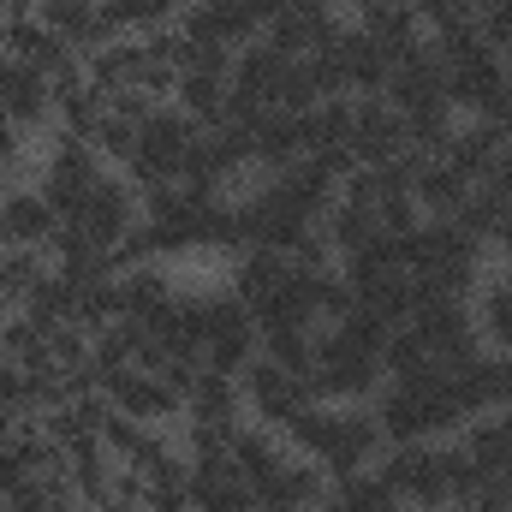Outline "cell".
<instances>
[{
    "label": "cell",
    "instance_id": "6da1fadb",
    "mask_svg": "<svg viewBox=\"0 0 512 512\" xmlns=\"http://www.w3.org/2000/svg\"><path fill=\"white\" fill-rule=\"evenodd\" d=\"M197 137L203 126L185 114V108H173V102H161L143 126H137V155H131L126 173L137 191H155V185H179L185 179V155L197 149Z\"/></svg>",
    "mask_w": 512,
    "mask_h": 512
},
{
    "label": "cell",
    "instance_id": "7a4b0ae2",
    "mask_svg": "<svg viewBox=\"0 0 512 512\" xmlns=\"http://www.w3.org/2000/svg\"><path fill=\"white\" fill-rule=\"evenodd\" d=\"M108 179V161L90 149V143H78V137H60L54 131V143H48V155H42V197L60 209V221H72L78 209H84V197L96 191Z\"/></svg>",
    "mask_w": 512,
    "mask_h": 512
},
{
    "label": "cell",
    "instance_id": "3957f363",
    "mask_svg": "<svg viewBox=\"0 0 512 512\" xmlns=\"http://www.w3.org/2000/svg\"><path fill=\"white\" fill-rule=\"evenodd\" d=\"M382 447H387V435H382V423H376L370 405H334V423H328V441H322L316 465L340 483L352 471H370L382 459Z\"/></svg>",
    "mask_w": 512,
    "mask_h": 512
},
{
    "label": "cell",
    "instance_id": "277c9868",
    "mask_svg": "<svg viewBox=\"0 0 512 512\" xmlns=\"http://www.w3.org/2000/svg\"><path fill=\"white\" fill-rule=\"evenodd\" d=\"M137 221H143V191L131 185L126 173H108V179L84 197V209L72 215V227H78L90 245H102V251H114Z\"/></svg>",
    "mask_w": 512,
    "mask_h": 512
},
{
    "label": "cell",
    "instance_id": "5b68a950",
    "mask_svg": "<svg viewBox=\"0 0 512 512\" xmlns=\"http://www.w3.org/2000/svg\"><path fill=\"white\" fill-rule=\"evenodd\" d=\"M239 393H245V417H256V423H274V429H280L298 405H310V399H316L304 376L280 370L268 352H256L251 364L239 370Z\"/></svg>",
    "mask_w": 512,
    "mask_h": 512
},
{
    "label": "cell",
    "instance_id": "8992f818",
    "mask_svg": "<svg viewBox=\"0 0 512 512\" xmlns=\"http://www.w3.org/2000/svg\"><path fill=\"white\" fill-rule=\"evenodd\" d=\"M96 387H102V399L114 411H126L137 423H173V417H185V399L161 382L155 370H143V364H120V370L96 376Z\"/></svg>",
    "mask_w": 512,
    "mask_h": 512
},
{
    "label": "cell",
    "instance_id": "52a82bcc",
    "mask_svg": "<svg viewBox=\"0 0 512 512\" xmlns=\"http://www.w3.org/2000/svg\"><path fill=\"white\" fill-rule=\"evenodd\" d=\"M382 96L399 108V114H417V108H441V102H447V60L435 54L429 36L393 60V78H387ZM447 108H453V102H447Z\"/></svg>",
    "mask_w": 512,
    "mask_h": 512
},
{
    "label": "cell",
    "instance_id": "ba28073f",
    "mask_svg": "<svg viewBox=\"0 0 512 512\" xmlns=\"http://www.w3.org/2000/svg\"><path fill=\"white\" fill-rule=\"evenodd\" d=\"M179 36H185L191 48H227V54H239L245 42L262 36V24H256L239 0H185Z\"/></svg>",
    "mask_w": 512,
    "mask_h": 512
},
{
    "label": "cell",
    "instance_id": "9c48e42d",
    "mask_svg": "<svg viewBox=\"0 0 512 512\" xmlns=\"http://www.w3.org/2000/svg\"><path fill=\"white\" fill-rule=\"evenodd\" d=\"M54 233H60V209L42 197V185H12V191H0V245L48 251Z\"/></svg>",
    "mask_w": 512,
    "mask_h": 512
},
{
    "label": "cell",
    "instance_id": "30bf717a",
    "mask_svg": "<svg viewBox=\"0 0 512 512\" xmlns=\"http://www.w3.org/2000/svg\"><path fill=\"white\" fill-rule=\"evenodd\" d=\"M334 60H340V78H346V96H382L387 78H393V54L382 42H370L358 24H340V36L328 42Z\"/></svg>",
    "mask_w": 512,
    "mask_h": 512
},
{
    "label": "cell",
    "instance_id": "8fae6325",
    "mask_svg": "<svg viewBox=\"0 0 512 512\" xmlns=\"http://www.w3.org/2000/svg\"><path fill=\"white\" fill-rule=\"evenodd\" d=\"M405 149V120L387 96H358V114H352V161L358 167H382Z\"/></svg>",
    "mask_w": 512,
    "mask_h": 512
},
{
    "label": "cell",
    "instance_id": "7c38bea8",
    "mask_svg": "<svg viewBox=\"0 0 512 512\" xmlns=\"http://www.w3.org/2000/svg\"><path fill=\"white\" fill-rule=\"evenodd\" d=\"M286 465H292V447H286V435H280L274 423H256V417H245V423L233 429V471H239L251 489L274 483Z\"/></svg>",
    "mask_w": 512,
    "mask_h": 512
},
{
    "label": "cell",
    "instance_id": "4fadbf2b",
    "mask_svg": "<svg viewBox=\"0 0 512 512\" xmlns=\"http://www.w3.org/2000/svg\"><path fill=\"white\" fill-rule=\"evenodd\" d=\"M0 54H12L18 66H30V72H60L66 60H78V48L72 42H60L36 12H12V24H6V36H0Z\"/></svg>",
    "mask_w": 512,
    "mask_h": 512
},
{
    "label": "cell",
    "instance_id": "5bb4252c",
    "mask_svg": "<svg viewBox=\"0 0 512 512\" xmlns=\"http://www.w3.org/2000/svg\"><path fill=\"white\" fill-rule=\"evenodd\" d=\"M352 24H358L370 42H382L393 60L423 42V18H417L411 0H358V6H352Z\"/></svg>",
    "mask_w": 512,
    "mask_h": 512
},
{
    "label": "cell",
    "instance_id": "9a60e30c",
    "mask_svg": "<svg viewBox=\"0 0 512 512\" xmlns=\"http://www.w3.org/2000/svg\"><path fill=\"white\" fill-rule=\"evenodd\" d=\"M501 149H507V131L495 126V120H459L453 137H447V149H441V161H447L453 173H465L471 185H483Z\"/></svg>",
    "mask_w": 512,
    "mask_h": 512
},
{
    "label": "cell",
    "instance_id": "2e32d148",
    "mask_svg": "<svg viewBox=\"0 0 512 512\" xmlns=\"http://www.w3.org/2000/svg\"><path fill=\"white\" fill-rule=\"evenodd\" d=\"M292 280V256L268 251V245H251V251L233 256V280H227V292L239 298V304H262V298H274L280 286Z\"/></svg>",
    "mask_w": 512,
    "mask_h": 512
},
{
    "label": "cell",
    "instance_id": "e0dca14e",
    "mask_svg": "<svg viewBox=\"0 0 512 512\" xmlns=\"http://www.w3.org/2000/svg\"><path fill=\"white\" fill-rule=\"evenodd\" d=\"M60 471H66V483H72L78 507H96V501L108 495V483H114L120 459L102 447V435H90V441H78V447H60Z\"/></svg>",
    "mask_w": 512,
    "mask_h": 512
},
{
    "label": "cell",
    "instance_id": "ac0fdd59",
    "mask_svg": "<svg viewBox=\"0 0 512 512\" xmlns=\"http://www.w3.org/2000/svg\"><path fill=\"white\" fill-rule=\"evenodd\" d=\"M286 54H274L262 36L256 42H245L239 54H233V90L239 96H251V102H262V108H274L280 102V78H286Z\"/></svg>",
    "mask_w": 512,
    "mask_h": 512
},
{
    "label": "cell",
    "instance_id": "d6986e66",
    "mask_svg": "<svg viewBox=\"0 0 512 512\" xmlns=\"http://www.w3.org/2000/svg\"><path fill=\"white\" fill-rule=\"evenodd\" d=\"M459 441H465V453L483 465V477H512V411H483V417H471L465 429H459Z\"/></svg>",
    "mask_w": 512,
    "mask_h": 512
},
{
    "label": "cell",
    "instance_id": "ffe728a7",
    "mask_svg": "<svg viewBox=\"0 0 512 512\" xmlns=\"http://www.w3.org/2000/svg\"><path fill=\"white\" fill-rule=\"evenodd\" d=\"M411 197H417V209H423L429 221H453V215H459V203L471 197V179H465V173H453L441 155H429V161L417 167V179H411Z\"/></svg>",
    "mask_w": 512,
    "mask_h": 512
},
{
    "label": "cell",
    "instance_id": "44dd1931",
    "mask_svg": "<svg viewBox=\"0 0 512 512\" xmlns=\"http://www.w3.org/2000/svg\"><path fill=\"white\" fill-rule=\"evenodd\" d=\"M84 72H90V84H96L102 96L131 90V84L143 78V36H114V42H102L96 54H84Z\"/></svg>",
    "mask_w": 512,
    "mask_h": 512
},
{
    "label": "cell",
    "instance_id": "7402d4cb",
    "mask_svg": "<svg viewBox=\"0 0 512 512\" xmlns=\"http://www.w3.org/2000/svg\"><path fill=\"white\" fill-rule=\"evenodd\" d=\"M352 114H358V96H328V102H316L310 114H298L304 155H322V149H352Z\"/></svg>",
    "mask_w": 512,
    "mask_h": 512
},
{
    "label": "cell",
    "instance_id": "603a6c76",
    "mask_svg": "<svg viewBox=\"0 0 512 512\" xmlns=\"http://www.w3.org/2000/svg\"><path fill=\"white\" fill-rule=\"evenodd\" d=\"M185 417H197V423H239L245 417V393L233 376H221V370H203L191 393H185Z\"/></svg>",
    "mask_w": 512,
    "mask_h": 512
},
{
    "label": "cell",
    "instance_id": "cb8c5ba5",
    "mask_svg": "<svg viewBox=\"0 0 512 512\" xmlns=\"http://www.w3.org/2000/svg\"><path fill=\"white\" fill-rule=\"evenodd\" d=\"M316 227H322V239L334 245V256H352V251H364V245H376V239H382L376 209H358V203H340V197H334V209H328Z\"/></svg>",
    "mask_w": 512,
    "mask_h": 512
},
{
    "label": "cell",
    "instance_id": "d4e9b609",
    "mask_svg": "<svg viewBox=\"0 0 512 512\" xmlns=\"http://www.w3.org/2000/svg\"><path fill=\"white\" fill-rule=\"evenodd\" d=\"M477 245H495L501 233H507V221H512V197L507 191H495V185H471V197L459 203V215H453Z\"/></svg>",
    "mask_w": 512,
    "mask_h": 512
},
{
    "label": "cell",
    "instance_id": "484cf974",
    "mask_svg": "<svg viewBox=\"0 0 512 512\" xmlns=\"http://www.w3.org/2000/svg\"><path fill=\"white\" fill-rule=\"evenodd\" d=\"M191 512H256V489L239 471H191Z\"/></svg>",
    "mask_w": 512,
    "mask_h": 512
},
{
    "label": "cell",
    "instance_id": "4316f807",
    "mask_svg": "<svg viewBox=\"0 0 512 512\" xmlns=\"http://www.w3.org/2000/svg\"><path fill=\"white\" fill-rule=\"evenodd\" d=\"M382 370H387V382H429V376H441V364H435V352L423 346L417 328H393L387 334Z\"/></svg>",
    "mask_w": 512,
    "mask_h": 512
},
{
    "label": "cell",
    "instance_id": "83f0119b",
    "mask_svg": "<svg viewBox=\"0 0 512 512\" xmlns=\"http://www.w3.org/2000/svg\"><path fill=\"white\" fill-rule=\"evenodd\" d=\"M477 328H483V346L512 352V274L507 268L477 286Z\"/></svg>",
    "mask_w": 512,
    "mask_h": 512
},
{
    "label": "cell",
    "instance_id": "f1b7e54d",
    "mask_svg": "<svg viewBox=\"0 0 512 512\" xmlns=\"http://www.w3.org/2000/svg\"><path fill=\"white\" fill-rule=\"evenodd\" d=\"M54 274V262H48V251H30V245H6L0 251V298L18 310L42 280Z\"/></svg>",
    "mask_w": 512,
    "mask_h": 512
},
{
    "label": "cell",
    "instance_id": "f546056e",
    "mask_svg": "<svg viewBox=\"0 0 512 512\" xmlns=\"http://www.w3.org/2000/svg\"><path fill=\"white\" fill-rule=\"evenodd\" d=\"M334 501H340L346 512H393V507H399V495L382 483V471H376V465H370V471L340 477V483H334Z\"/></svg>",
    "mask_w": 512,
    "mask_h": 512
},
{
    "label": "cell",
    "instance_id": "4dcf8cb0",
    "mask_svg": "<svg viewBox=\"0 0 512 512\" xmlns=\"http://www.w3.org/2000/svg\"><path fill=\"white\" fill-rule=\"evenodd\" d=\"M405 120V149H417V155H441L447 149V137L459 126V114L441 102V108H417V114H399Z\"/></svg>",
    "mask_w": 512,
    "mask_h": 512
},
{
    "label": "cell",
    "instance_id": "1f68e13d",
    "mask_svg": "<svg viewBox=\"0 0 512 512\" xmlns=\"http://www.w3.org/2000/svg\"><path fill=\"white\" fill-rule=\"evenodd\" d=\"M262 352H268L280 370H292V376L310 382V370H316V328H280V334H262Z\"/></svg>",
    "mask_w": 512,
    "mask_h": 512
},
{
    "label": "cell",
    "instance_id": "d6a6232c",
    "mask_svg": "<svg viewBox=\"0 0 512 512\" xmlns=\"http://www.w3.org/2000/svg\"><path fill=\"white\" fill-rule=\"evenodd\" d=\"M417 18H423V36H453V30H471L477 24V0H411Z\"/></svg>",
    "mask_w": 512,
    "mask_h": 512
},
{
    "label": "cell",
    "instance_id": "836d02e7",
    "mask_svg": "<svg viewBox=\"0 0 512 512\" xmlns=\"http://www.w3.org/2000/svg\"><path fill=\"white\" fill-rule=\"evenodd\" d=\"M90 149H96L102 161L126 167L131 155H137V126H131V120H120V114L108 108V114H102V126H96V137H90Z\"/></svg>",
    "mask_w": 512,
    "mask_h": 512
},
{
    "label": "cell",
    "instance_id": "e575fe53",
    "mask_svg": "<svg viewBox=\"0 0 512 512\" xmlns=\"http://www.w3.org/2000/svg\"><path fill=\"white\" fill-rule=\"evenodd\" d=\"M477 36L507 60V48H512V0H477Z\"/></svg>",
    "mask_w": 512,
    "mask_h": 512
},
{
    "label": "cell",
    "instance_id": "d590c367",
    "mask_svg": "<svg viewBox=\"0 0 512 512\" xmlns=\"http://www.w3.org/2000/svg\"><path fill=\"white\" fill-rule=\"evenodd\" d=\"M483 185H495V191H507V197H512V143L495 155V167H489V179H483Z\"/></svg>",
    "mask_w": 512,
    "mask_h": 512
},
{
    "label": "cell",
    "instance_id": "8d00e7d4",
    "mask_svg": "<svg viewBox=\"0 0 512 512\" xmlns=\"http://www.w3.org/2000/svg\"><path fill=\"white\" fill-rule=\"evenodd\" d=\"M489 120H495V126L507 131V143H512V96H507V102H501V108H495V114H489Z\"/></svg>",
    "mask_w": 512,
    "mask_h": 512
},
{
    "label": "cell",
    "instance_id": "74e56055",
    "mask_svg": "<svg viewBox=\"0 0 512 512\" xmlns=\"http://www.w3.org/2000/svg\"><path fill=\"white\" fill-rule=\"evenodd\" d=\"M310 512H346V507H340V501H334V495H328V501H322V507H310Z\"/></svg>",
    "mask_w": 512,
    "mask_h": 512
},
{
    "label": "cell",
    "instance_id": "f35d334b",
    "mask_svg": "<svg viewBox=\"0 0 512 512\" xmlns=\"http://www.w3.org/2000/svg\"><path fill=\"white\" fill-rule=\"evenodd\" d=\"M6 24H12V12H6V6H0V36H6Z\"/></svg>",
    "mask_w": 512,
    "mask_h": 512
},
{
    "label": "cell",
    "instance_id": "ab89813d",
    "mask_svg": "<svg viewBox=\"0 0 512 512\" xmlns=\"http://www.w3.org/2000/svg\"><path fill=\"white\" fill-rule=\"evenodd\" d=\"M6 316H12V304H6V298H0V328H6Z\"/></svg>",
    "mask_w": 512,
    "mask_h": 512
},
{
    "label": "cell",
    "instance_id": "60d3db41",
    "mask_svg": "<svg viewBox=\"0 0 512 512\" xmlns=\"http://www.w3.org/2000/svg\"><path fill=\"white\" fill-rule=\"evenodd\" d=\"M328 6H334V12H340V6H358V0H328Z\"/></svg>",
    "mask_w": 512,
    "mask_h": 512
},
{
    "label": "cell",
    "instance_id": "b9f144b4",
    "mask_svg": "<svg viewBox=\"0 0 512 512\" xmlns=\"http://www.w3.org/2000/svg\"><path fill=\"white\" fill-rule=\"evenodd\" d=\"M393 512H417V507H405V501H399V507H393Z\"/></svg>",
    "mask_w": 512,
    "mask_h": 512
},
{
    "label": "cell",
    "instance_id": "7bdbcfd3",
    "mask_svg": "<svg viewBox=\"0 0 512 512\" xmlns=\"http://www.w3.org/2000/svg\"><path fill=\"white\" fill-rule=\"evenodd\" d=\"M507 66H512V48H507Z\"/></svg>",
    "mask_w": 512,
    "mask_h": 512
},
{
    "label": "cell",
    "instance_id": "ee69618b",
    "mask_svg": "<svg viewBox=\"0 0 512 512\" xmlns=\"http://www.w3.org/2000/svg\"><path fill=\"white\" fill-rule=\"evenodd\" d=\"M0 501H6V489H0Z\"/></svg>",
    "mask_w": 512,
    "mask_h": 512
},
{
    "label": "cell",
    "instance_id": "f6af8a7d",
    "mask_svg": "<svg viewBox=\"0 0 512 512\" xmlns=\"http://www.w3.org/2000/svg\"><path fill=\"white\" fill-rule=\"evenodd\" d=\"M0 251H6V245H0Z\"/></svg>",
    "mask_w": 512,
    "mask_h": 512
}]
</instances>
